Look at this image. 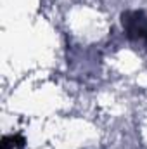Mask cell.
I'll return each instance as SVG.
<instances>
[{
    "label": "cell",
    "instance_id": "1",
    "mask_svg": "<svg viewBox=\"0 0 147 149\" xmlns=\"http://www.w3.org/2000/svg\"><path fill=\"white\" fill-rule=\"evenodd\" d=\"M121 24L126 37L133 42L147 43V14L144 10H126L121 16Z\"/></svg>",
    "mask_w": 147,
    "mask_h": 149
}]
</instances>
